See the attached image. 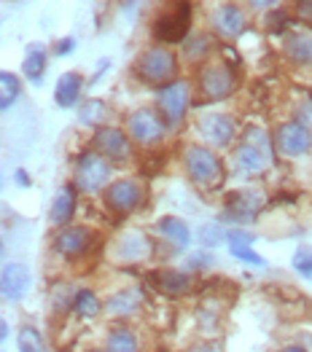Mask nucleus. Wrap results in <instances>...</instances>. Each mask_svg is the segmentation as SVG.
<instances>
[{"label": "nucleus", "mask_w": 312, "mask_h": 352, "mask_svg": "<svg viewBox=\"0 0 312 352\" xmlns=\"http://www.w3.org/2000/svg\"><path fill=\"white\" fill-rule=\"evenodd\" d=\"M275 140L272 132L261 124H248L240 132L237 146L231 148V170L242 177H261L275 164Z\"/></svg>", "instance_id": "obj_1"}, {"label": "nucleus", "mask_w": 312, "mask_h": 352, "mask_svg": "<svg viewBox=\"0 0 312 352\" xmlns=\"http://www.w3.org/2000/svg\"><path fill=\"white\" fill-rule=\"evenodd\" d=\"M180 167L189 177V183H194L202 191H216L227 180L224 156L205 143H186L180 148Z\"/></svg>", "instance_id": "obj_2"}, {"label": "nucleus", "mask_w": 312, "mask_h": 352, "mask_svg": "<svg viewBox=\"0 0 312 352\" xmlns=\"http://www.w3.org/2000/svg\"><path fill=\"white\" fill-rule=\"evenodd\" d=\"M135 76L145 87L162 89L180 78V57L172 52L170 46L154 43L143 49L138 62H135Z\"/></svg>", "instance_id": "obj_3"}, {"label": "nucleus", "mask_w": 312, "mask_h": 352, "mask_svg": "<svg viewBox=\"0 0 312 352\" xmlns=\"http://www.w3.org/2000/svg\"><path fill=\"white\" fill-rule=\"evenodd\" d=\"M237 89V70L227 59H210L197 70V94L202 102H224Z\"/></svg>", "instance_id": "obj_4"}, {"label": "nucleus", "mask_w": 312, "mask_h": 352, "mask_svg": "<svg viewBox=\"0 0 312 352\" xmlns=\"http://www.w3.org/2000/svg\"><path fill=\"white\" fill-rule=\"evenodd\" d=\"M191 102H194V89L186 78H178L167 87L156 89V102L154 108L159 111L162 121L167 124L170 132H178L186 118H189V111H191Z\"/></svg>", "instance_id": "obj_5"}, {"label": "nucleus", "mask_w": 312, "mask_h": 352, "mask_svg": "<svg viewBox=\"0 0 312 352\" xmlns=\"http://www.w3.org/2000/svg\"><path fill=\"white\" fill-rule=\"evenodd\" d=\"M191 19H194L191 3L189 0H172L170 6L165 11H159V16L154 19L151 32L162 46H175L191 35Z\"/></svg>", "instance_id": "obj_6"}, {"label": "nucleus", "mask_w": 312, "mask_h": 352, "mask_svg": "<svg viewBox=\"0 0 312 352\" xmlns=\"http://www.w3.org/2000/svg\"><path fill=\"white\" fill-rule=\"evenodd\" d=\"M111 173H114V164L105 156H100L94 148H89V151H81L76 159L73 183L84 194H100L111 186Z\"/></svg>", "instance_id": "obj_7"}, {"label": "nucleus", "mask_w": 312, "mask_h": 352, "mask_svg": "<svg viewBox=\"0 0 312 352\" xmlns=\"http://www.w3.org/2000/svg\"><path fill=\"white\" fill-rule=\"evenodd\" d=\"M167 124L156 108H138L127 116V135L138 148H159L167 138Z\"/></svg>", "instance_id": "obj_8"}, {"label": "nucleus", "mask_w": 312, "mask_h": 352, "mask_svg": "<svg viewBox=\"0 0 312 352\" xmlns=\"http://www.w3.org/2000/svg\"><path fill=\"white\" fill-rule=\"evenodd\" d=\"M145 183L138 180V177H118V180H111V186L103 191V202L105 207L124 218V215H132L138 212L145 202Z\"/></svg>", "instance_id": "obj_9"}, {"label": "nucleus", "mask_w": 312, "mask_h": 352, "mask_svg": "<svg viewBox=\"0 0 312 352\" xmlns=\"http://www.w3.org/2000/svg\"><path fill=\"white\" fill-rule=\"evenodd\" d=\"M197 135L199 143L216 148L218 153L221 151H231L240 140V126L237 121L229 116V113H205L197 118Z\"/></svg>", "instance_id": "obj_10"}, {"label": "nucleus", "mask_w": 312, "mask_h": 352, "mask_svg": "<svg viewBox=\"0 0 312 352\" xmlns=\"http://www.w3.org/2000/svg\"><path fill=\"white\" fill-rule=\"evenodd\" d=\"M275 153L280 159H304L312 153V129L299 124L296 118H285L272 132Z\"/></svg>", "instance_id": "obj_11"}, {"label": "nucleus", "mask_w": 312, "mask_h": 352, "mask_svg": "<svg viewBox=\"0 0 312 352\" xmlns=\"http://www.w3.org/2000/svg\"><path fill=\"white\" fill-rule=\"evenodd\" d=\"M132 146H135V143H132V138L127 135V129L114 126V124H105V126L94 129V135H92V148H94L100 156H105L111 164H124V162H129Z\"/></svg>", "instance_id": "obj_12"}, {"label": "nucleus", "mask_w": 312, "mask_h": 352, "mask_svg": "<svg viewBox=\"0 0 312 352\" xmlns=\"http://www.w3.org/2000/svg\"><path fill=\"white\" fill-rule=\"evenodd\" d=\"M92 245H94L92 229H89V226H79V223H70V226L59 229L57 236H54V242H52L54 253L62 256L65 261H79V258H84L86 253L92 250Z\"/></svg>", "instance_id": "obj_13"}, {"label": "nucleus", "mask_w": 312, "mask_h": 352, "mask_svg": "<svg viewBox=\"0 0 312 352\" xmlns=\"http://www.w3.org/2000/svg\"><path fill=\"white\" fill-rule=\"evenodd\" d=\"M210 30L221 41H237L248 30V14L240 3H221L210 14Z\"/></svg>", "instance_id": "obj_14"}, {"label": "nucleus", "mask_w": 312, "mask_h": 352, "mask_svg": "<svg viewBox=\"0 0 312 352\" xmlns=\"http://www.w3.org/2000/svg\"><path fill=\"white\" fill-rule=\"evenodd\" d=\"M154 256V242L148 239L145 232L141 229H127L124 234H118V239L114 242V258L118 264L135 266L143 264Z\"/></svg>", "instance_id": "obj_15"}, {"label": "nucleus", "mask_w": 312, "mask_h": 352, "mask_svg": "<svg viewBox=\"0 0 312 352\" xmlns=\"http://www.w3.org/2000/svg\"><path fill=\"white\" fill-rule=\"evenodd\" d=\"M151 285L156 288V294L167 296V298H183L194 291V274L186 269H175V266L154 269Z\"/></svg>", "instance_id": "obj_16"}, {"label": "nucleus", "mask_w": 312, "mask_h": 352, "mask_svg": "<svg viewBox=\"0 0 312 352\" xmlns=\"http://www.w3.org/2000/svg\"><path fill=\"white\" fill-rule=\"evenodd\" d=\"M143 304H145V291L141 285H127L105 298V315H111L114 320H129L141 312Z\"/></svg>", "instance_id": "obj_17"}, {"label": "nucleus", "mask_w": 312, "mask_h": 352, "mask_svg": "<svg viewBox=\"0 0 312 352\" xmlns=\"http://www.w3.org/2000/svg\"><path fill=\"white\" fill-rule=\"evenodd\" d=\"M154 232L159 234V239L170 248L172 253H186L189 245H191V239H194L191 226L183 218H178V215H162V218H156Z\"/></svg>", "instance_id": "obj_18"}, {"label": "nucleus", "mask_w": 312, "mask_h": 352, "mask_svg": "<svg viewBox=\"0 0 312 352\" xmlns=\"http://www.w3.org/2000/svg\"><path fill=\"white\" fill-rule=\"evenodd\" d=\"M30 280H32V274L25 264H17V261L3 264V269H0V298L11 301V304L22 301L30 291Z\"/></svg>", "instance_id": "obj_19"}, {"label": "nucleus", "mask_w": 312, "mask_h": 352, "mask_svg": "<svg viewBox=\"0 0 312 352\" xmlns=\"http://www.w3.org/2000/svg\"><path fill=\"white\" fill-rule=\"evenodd\" d=\"M227 215L237 223H248V221H256V215L261 212L264 207V199L258 191H251V188H240V191H231L227 197Z\"/></svg>", "instance_id": "obj_20"}, {"label": "nucleus", "mask_w": 312, "mask_h": 352, "mask_svg": "<svg viewBox=\"0 0 312 352\" xmlns=\"http://www.w3.org/2000/svg\"><path fill=\"white\" fill-rule=\"evenodd\" d=\"M283 54L296 67H312V30H288L283 38Z\"/></svg>", "instance_id": "obj_21"}, {"label": "nucleus", "mask_w": 312, "mask_h": 352, "mask_svg": "<svg viewBox=\"0 0 312 352\" xmlns=\"http://www.w3.org/2000/svg\"><path fill=\"white\" fill-rule=\"evenodd\" d=\"M76 210H79V188L76 186H62L57 191V197H54V202H52L49 218H52L54 226L65 229V226H70Z\"/></svg>", "instance_id": "obj_22"}, {"label": "nucleus", "mask_w": 312, "mask_h": 352, "mask_svg": "<svg viewBox=\"0 0 312 352\" xmlns=\"http://www.w3.org/2000/svg\"><path fill=\"white\" fill-rule=\"evenodd\" d=\"M216 35H210V32H191L180 46V54H183V59L189 62V65H197V67H202L205 62H210V57H213V49H216V41H213Z\"/></svg>", "instance_id": "obj_23"}, {"label": "nucleus", "mask_w": 312, "mask_h": 352, "mask_svg": "<svg viewBox=\"0 0 312 352\" xmlns=\"http://www.w3.org/2000/svg\"><path fill=\"white\" fill-rule=\"evenodd\" d=\"M81 91H84V76L76 73V70H67V73L59 76L57 87H54V102L65 111L76 108L79 100H81Z\"/></svg>", "instance_id": "obj_24"}, {"label": "nucleus", "mask_w": 312, "mask_h": 352, "mask_svg": "<svg viewBox=\"0 0 312 352\" xmlns=\"http://www.w3.org/2000/svg\"><path fill=\"white\" fill-rule=\"evenodd\" d=\"M105 350L108 352H143L141 333L132 325H111L105 333Z\"/></svg>", "instance_id": "obj_25"}, {"label": "nucleus", "mask_w": 312, "mask_h": 352, "mask_svg": "<svg viewBox=\"0 0 312 352\" xmlns=\"http://www.w3.org/2000/svg\"><path fill=\"white\" fill-rule=\"evenodd\" d=\"M103 312H105V301L94 294L92 288H79V291H76V298H73V315H76L81 323L97 320Z\"/></svg>", "instance_id": "obj_26"}, {"label": "nucleus", "mask_w": 312, "mask_h": 352, "mask_svg": "<svg viewBox=\"0 0 312 352\" xmlns=\"http://www.w3.org/2000/svg\"><path fill=\"white\" fill-rule=\"evenodd\" d=\"M46 67H49V54H46V49H41V46H32L28 54H25V62H22V73H25V78H28L30 84H41L43 81V76H46Z\"/></svg>", "instance_id": "obj_27"}, {"label": "nucleus", "mask_w": 312, "mask_h": 352, "mask_svg": "<svg viewBox=\"0 0 312 352\" xmlns=\"http://www.w3.org/2000/svg\"><path fill=\"white\" fill-rule=\"evenodd\" d=\"M105 118H108V102H105V100L92 97V100H86L84 105L79 108V121H81L84 126L100 129V126H105Z\"/></svg>", "instance_id": "obj_28"}, {"label": "nucleus", "mask_w": 312, "mask_h": 352, "mask_svg": "<svg viewBox=\"0 0 312 352\" xmlns=\"http://www.w3.org/2000/svg\"><path fill=\"white\" fill-rule=\"evenodd\" d=\"M22 94V81L8 73V70H0V111H8Z\"/></svg>", "instance_id": "obj_29"}, {"label": "nucleus", "mask_w": 312, "mask_h": 352, "mask_svg": "<svg viewBox=\"0 0 312 352\" xmlns=\"http://www.w3.org/2000/svg\"><path fill=\"white\" fill-rule=\"evenodd\" d=\"M17 350L19 352H46L43 333L35 325H22L17 333Z\"/></svg>", "instance_id": "obj_30"}, {"label": "nucleus", "mask_w": 312, "mask_h": 352, "mask_svg": "<svg viewBox=\"0 0 312 352\" xmlns=\"http://www.w3.org/2000/svg\"><path fill=\"white\" fill-rule=\"evenodd\" d=\"M197 242L202 250H216L221 242H227V229H221L216 223H205V226H199Z\"/></svg>", "instance_id": "obj_31"}, {"label": "nucleus", "mask_w": 312, "mask_h": 352, "mask_svg": "<svg viewBox=\"0 0 312 352\" xmlns=\"http://www.w3.org/2000/svg\"><path fill=\"white\" fill-rule=\"evenodd\" d=\"M291 266L299 277L310 280L312 283V245H299L293 250V258H291Z\"/></svg>", "instance_id": "obj_32"}, {"label": "nucleus", "mask_w": 312, "mask_h": 352, "mask_svg": "<svg viewBox=\"0 0 312 352\" xmlns=\"http://www.w3.org/2000/svg\"><path fill=\"white\" fill-rule=\"evenodd\" d=\"M213 266H216L213 250H202V248H199L197 253H191V256L186 258L183 269H186V272H191V274H199V272H207V269H213Z\"/></svg>", "instance_id": "obj_33"}, {"label": "nucleus", "mask_w": 312, "mask_h": 352, "mask_svg": "<svg viewBox=\"0 0 312 352\" xmlns=\"http://www.w3.org/2000/svg\"><path fill=\"white\" fill-rule=\"evenodd\" d=\"M256 242V234L253 232H248L245 226H231L227 229V248H253Z\"/></svg>", "instance_id": "obj_34"}, {"label": "nucleus", "mask_w": 312, "mask_h": 352, "mask_svg": "<svg viewBox=\"0 0 312 352\" xmlns=\"http://www.w3.org/2000/svg\"><path fill=\"white\" fill-rule=\"evenodd\" d=\"M231 258H237L240 264H248V266H267V258L261 253H256L253 248H231L229 250Z\"/></svg>", "instance_id": "obj_35"}, {"label": "nucleus", "mask_w": 312, "mask_h": 352, "mask_svg": "<svg viewBox=\"0 0 312 352\" xmlns=\"http://www.w3.org/2000/svg\"><path fill=\"white\" fill-rule=\"evenodd\" d=\"M293 118L312 129V94H302L293 105Z\"/></svg>", "instance_id": "obj_36"}, {"label": "nucleus", "mask_w": 312, "mask_h": 352, "mask_svg": "<svg viewBox=\"0 0 312 352\" xmlns=\"http://www.w3.org/2000/svg\"><path fill=\"white\" fill-rule=\"evenodd\" d=\"M73 49H76V38H59L57 46H54V54L57 57H67V54H73Z\"/></svg>", "instance_id": "obj_37"}, {"label": "nucleus", "mask_w": 312, "mask_h": 352, "mask_svg": "<svg viewBox=\"0 0 312 352\" xmlns=\"http://www.w3.org/2000/svg\"><path fill=\"white\" fill-rule=\"evenodd\" d=\"M183 352H224V347L218 342H194L191 347H186Z\"/></svg>", "instance_id": "obj_38"}, {"label": "nucleus", "mask_w": 312, "mask_h": 352, "mask_svg": "<svg viewBox=\"0 0 312 352\" xmlns=\"http://www.w3.org/2000/svg\"><path fill=\"white\" fill-rule=\"evenodd\" d=\"M293 11H296V16H299V19H304V22H312V0H296Z\"/></svg>", "instance_id": "obj_39"}, {"label": "nucleus", "mask_w": 312, "mask_h": 352, "mask_svg": "<svg viewBox=\"0 0 312 352\" xmlns=\"http://www.w3.org/2000/svg\"><path fill=\"white\" fill-rule=\"evenodd\" d=\"M280 3H283V0H248V6H251L253 11H267V14H269L272 8H278Z\"/></svg>", "instance_id": "obj_40"}, {"label": "nucleus", "mask_w": 312, "mask_h": 352, "mask_svg": "<svg viewBox=\"0 0 312 352\" xmlns=\"http://www.w3.org/2000/svg\"><path fill=\"white\" fill-rule=\"evenodd\" d=\"M275 352H312V350L304 347V344H283V347H278Z\"/></svg>", "instance_id": "obj_41"}, {"label": "nucleus", "mask_w": 312, "mask_h": 352, "mask_svg": "<svg viewBox=\"0 0 312 352\" xmlns=\"http://www.w3.org/2000/svg\"><path fill=\"white\" fill-rule=\"evenodd\" d=\"M8 336H11V325H8V320H6V318H0V344H3Z\"/></svg>", "instance_id": "obj_42"}, {"label": "nucleus", "mask_w": 312, "mask_h": 352, "mask_svg": "<svg viewBox=\"0 0 312 352\" xmlns=\"http://www.w3.org/2000/svg\"><path fill=\"white\" fill-rule=\"evenodd\" d=\"M14 177H17V186H22V188H28V186H30V175L25 173V170H17V173H14Z\"/></svg>", "instance_id": "obj_43"}, {"label": "nucleus", "mask_w": 312, "mask_h": 352, "mask_svg": "<svg viewBox=\"0 0 312 352\" xmlns=\"http://www.w3.org/2000/svg\"><path fill=\"white\" fill-rule=\"evenodd\" d=\"M3 256H6V239L0 236V258H3Z\"/></svg>", "instance_id": "obj_44"}, {"label": "nucleus", "mask_w": 312, "mask_h": 352, "mask_svg": "<svg viewBox=\"0 0 312 352\" xmlns=\"http://www.w3.org/2000/svg\"><path fill=\"white\" fill-rule=\"evenodd\" d=\"M84 352H108L105 347H89V350H84Z\"/></svg>", "instance_id": "obj_45"}, {"label": "nucleus", "mask_w": 312, "mask_h": 352, "mask_svg": "<svg viewBox=\"0 0 312 352\" xmlns=\"http://www.w3.org/2000/svg\"><path fill=\"white\" fill-rule=\"evenodd\" d=\"M0 188H3V177H0Z\"/></svg>", "instance_id": "obj_46"}]
</instances>
